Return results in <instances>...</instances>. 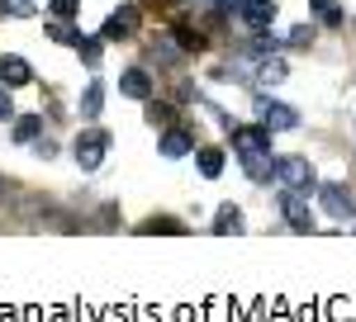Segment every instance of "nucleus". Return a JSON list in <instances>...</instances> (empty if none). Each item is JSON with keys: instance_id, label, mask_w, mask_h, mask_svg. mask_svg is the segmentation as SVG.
<instances>
[{"instance_id": "9", "label": "nucleus", "mask_w": 356, "mask_h": 322, "mask_svg": "<svg viewBox=\"0 0 356 322\" xmlns=\"http://www.w3.org/2000/svg\"><path fill=\"white\" fill-rule=\"evenodd\" d=\"M247 171V180H257V185H271L275 180V152H252V157H238Z\"/></svg>"}, {"instance_id": "24", "label": "nucleus", "mask_w": 356, "mask_h": 322, "mask_svg": "<svg viewBox=\"0 0 356 322\" xmlns=\"http://www.w3.org/2000/svg\"><path fill=\"white\" fill-rule=\"evenodd\" d=\"M143 232H162V237H176V232H186V228H181L176 218H147V223H143Z\"/></svg>"}, {"instance_id": "17", "label": "nucleus", "mask_w": 356, "mask_h": 322, "mask_svg": "<svg viewBox=\"0 0 356 322\" xmlns=\"http://www.w3.org/2000/svg\"><path fill=\"white\" fill-rule=\"evenodd\" d=\"M257 80H261V85H280V80H285V57H261V62H257Z\"/></svg>"}, {"instance_id": "19", "label": "nucleus", "mask_w": 356, "mask_h": 322, "mask_svg": "<svg viewBox=\"0 0 356 322\" xmlns=\"http://www.w3.org/2000/svg\"><path fill=\"white\" fill-rule=\"evenodd\" d=\"M309 5H314V15H318L328 28H342V24H347V15H342V5H337V0H309Z\"/></svg>"}, {"instance_id": "11", "label": "nucleus", "mask_w": 356, "mask_h": 322, "mask_svg": "<svg viewBox=\"0 0 356 322\" xmlns=\"http://www.w3.org/2000/svg\"><path fill=\"white\" fill-rule=\"evenodd\" d=\"M147 57H152L157 67H181L186 48H181V38H152V43H147Z\"/></svg>"}, {"instance_id": "7", "label": "nucleus", "mask_w": 356, "mask_h": 322, "mask_svg": "<svg viewBox=\"0 0 356 322\" xmlns=\"http://www.w3.org/2000/svg\"><path fill=\"white\" fill-rule=\"evenodd\" d=\"M110 43H124V38H134L138 33V5H119L110 19H105V28H100Z\"/></svg>"}, {"instance_id": "12", "label": "nucleus", "mask_w": 356, "mask_h": 322, "mask_svg": "<svg viewBox=\"0 0 356 322\" xmlns=\"http://www.w3.org/2000/svg\"><path fill=\"white\" fill-rule=\"evenodd\" d=\"M119 90H124L129 100H152V76H147L143 67H129V71L119 76Z\"/></svg>"}, {"instance_id": "27", "label": "nucleus", "mask_w": 356, "mask_h": 322, "mask_svg": "<svg viewBox=\"0 0 356 322\" xmlns=\"http://www.w3.org/2000/svg\"><path fill=\"white\" fill-rule=\"evenodd\" d=\"M247 5H252V0H219V15H223V19H243Z\"/></svg>"}, {"instance_id": "26", "label": "nucleus", "mask_w": 356, "mask_h": 322, "mask_svg": "<svg viewBox=\"0 0 356 322\" xmlns=\"http://www.w3.org/2000/svg\"><path fill=\"white\" fill-rule=\"evenodd\" d=\"M0 15H10V19H29V15H33V0H0Z\"/></svg>"}, {"instance_id": "14", "label": "nucleus", "mask_w": 356, "mask_h": 322, "mask_svg": "<svg viewBox=\"0 0 356 322\" xmlns=\"http://www.w3.org/2000/svg\"><path fill=\"white\" fill-rule=\"evenodd\" d=\"M247 223H243V209L238 204H219V214H214V232L219 237H233V232H243Z\"/></svg>"}, {"instance_id": "31", "label": "nucleus", "mask_w": 356, "mask_h": 322, "mask_svg": "<svg viewBox=\"0 0 356 322\" xmlns=\"http://www.w3.org/2000/svg\"><path fill=\"white\" fill-rule=\"evenodd\" d=\"M10 194H15V185H10V180L0 176V199H10Z\"/></svg>"}, {"instance_id": "20", "label": "nucleus", "mask_w": 356, "mask_h": 322, "mask_svg": "<svg viewBox=\"0 0 356 322\" xmlns=\"http://www.w3.org/2000/svg\"><path fill=\"white\" fill-rule=\"evenodd\" d=\"M105 43H110L105 33H100V38H76V53H81L86 67H100V57H105Z\"/></svg>"}, {"instance_id": "29", "label": "nucleus", "mask_w": 356, "mask_h": 322, "mask_svg": "<svg viewBox=\"0 0 356 322\" xmlns=\"http://www.w3.org/2000/svg\"><path fill=\"white\" fill-rule=\"evenodd\" d=\"M0 119H15V90L0 85Z\"/></svg>"}, {"instance_id": "8", "label": "nucleus", "mask_w": 356, "mask_h": 322, "mask_svg": "<svg viewBox=\"0 0 356 322\" xmlns=\"http://www.w3.org/2000/svg\"><path fill=\"white\" fill-rule=\"evenodd\" d=\"M0 85H10V90L33 85V67H29L19 53H5V57H0Z\"/></svg>"}, {"instance_id": "6", "label": "nucleus", "mask_w": 356, "mask_h": 322, "mask_svg": "<svg viewBox=\"0 0 356 322\" xmlns=\"http://www.w3.org/2000/svg\"><path fill=\"white\" fill-rule=\"evenodd\" d=\"M257 114H261V124H266L271 133H295V128H300V114L290 105H280V100H261Z\"/></svg>"}, {"instance_id": "18", "label": "nucleus", "mask_w": 356, "mask_h": 322, "mask_svg": "<svg viewBox=\"0 0 356 322\" xmlns=\"http://www.w3.org/2000/svg\"><path fill=\"white\" fill-rule=\"evenodd\" d=\"M195 166H200V176L214 180V176H223V152L219 147H200V152H195Z\"/></svg>"}, {"instance_id": "30", "label": "nucleus", "mask_w": 356, "mask_h": 322, "mask_svg": "<svg viewBox=\"0 0 356 322\" xmlns=\"http://www.w3.org/2000/svg\"><path fill=\"white\" fill-rule=\"evenodd\" d=\"M33 152H38V157H53L57 142H53V137H38V142H33Z\"/></svg>"}, {"instance_id": "25", "label": "nucleus", "mask_w": 356, "mask_h": 322, "mask_svg": "<svg viewBox=\"0 0 356 322\" xmlns=\"http://www.w3.org/2000/svg\"><path fill=\"white\" fill-rule=\"evenodd\" d=\"M314 38H318V33H314V24H295L285 43H290V48H314Z\"/></svg>"}, {"instance_id": "23", "label": "nucleus", "mask_w": 356, "mask_h": 322, "mask_svg": "<svg viewBox=\"0 0 356 322\" xmlns=\"http://www.w3.org/2000/svg\"><path fill=\"white\" fill-rule=\"evenodd\" d=\"M48 38H53V43H67V48H76V38H81V33L67 24V19H53V24H48Z\"/></svg>"}, {"instance_id": "28", "label": "nucleus", "mask_w": 356, "mask_h": 322, "mask_svg": "<svg viewBox=\"0 0 356 322\" xmlns=\"http://www.w3.org/2000/svg\"><path fill=\"white\" fill-rule=\"evenodd\" d=\"M48 10H53L57 19H72V15H76V10H81V0H53V5H48Z\"/></svg>"}, {"instance_id": "13", "label": "nucleus", "mask_w": 356, "mask_h": 322, "mask_svg": "<svg viewBox=\"0 0 356 322\" xmlns=\"http://www.w3.org/2000/svg\"><path fill=\"white\" fill-rule=\"evenodd\" d=\"M10 137L33 147V142L43 137V114H15V128H10Z\"/></svg>"}, {"instance_id": "1", "label": "nucleus", "mask_w": 356, "mask_h": 322, "mask_svg": "<svg viewBox=\"0 0 356 322\" xmlns=\"http://www.w3.org/2000/svg\"><path fill=\"white\" fill-rule=\"evenodd\" d=\"M280 218L295 228V232H314L318 228V214H314V204H309V189H280Z\"/></svg>"}, {"instance_id": "16", "label": "nucleus", "mask_w": 356, "mask_h": 322, "mask_svg": "<svg viewBox=\"0 0 356 322\" xmlns=\"http://www.w3.org/2000/svg\"><path fill=\"white\" fill-rule=\"evenodd\" d=\"M100 109H105V80H86V90H81V119H100Z\"/></svg>"}, {"instance_id": "15", "label": "nucleus", "mask_w": 356, "mask_h": 322, "mask_svg": "<svg viewBox=\"0 0 356 322\" xmlns=\"http://www.w3.org/2000/svg\"><path fill=\"white\" fill-rule=\"evenodd\" d=\"M275 15H280V5H275V0H252L243 19H247L252 28H271V24H275Z\"/></svg>"}, {"instance_id": "10", "label": "nucleus", "mask_w": 356, "mask_h": 322, "mask_svg": "<svg viewBox=\"0 0 356 322\" xmlns=\"http://www.w3.org/2000/svg\"><path fill=\"white\" fill-rule=\"evenodd\" d=\"M195 152V137L186 133V128H162V157L166 161H181Z\"/></svg>"}, {"instance_id": "5", "label": "nucleus", "mask_w": 356, "mask_h": 322, "mask_svg": "<svg viewBox=\"0 0 356 322\" xmlns=\"http://www.w3.org/2000/svg\"><path fill=\"white\" fill-rule=\"evenodd\" d=\"M228 137H233V152H238V157L271 152V128H266V124H233V128H228Z\"/></svg>"}, {"instance_id": "21", "label": "nucleus", "mask_w": 356, "mask_h": 322, "mask_svg": "<svg viewBox=\"0 0 356 322\" xmlns=\"http://www.w3.org/2000/svg\"><path fill=\"white\" fill-rule=\"evenodd\" d=\"M275 48H280V38H275V33H266V28H257V33L247 38V53H252V57H271Z\"/></svg>"}, {"instance_id": "22", "label": "nucleus", "mask_w": 356, "mask_h": 322, "mask_svg": "<svg viewBox=\"0 0 356 322\" xmlns=\"http://www.w3.org/2000/svg\"><path fill=\"white\" fill-rule=\"evenodd\" d=\"M143 105H147V114H143V119H147L152 128H171V119H176V114H171V105H162V100H143Z\"/></svg>"}, {"instance_id": "3", "label": "nucleus", "mask_w": 356, "mask_h": 322, "mask_svg": "<svg viewBox=\"0 0 356 322\" xmlns=\"http://www.w3.org/2000/svg\"><path fill=\"white\" fill-rule=\"evenodd\" d=\"M275 180L290 189H318V171L309 157H275Z\"/></svg>"}, {"instance_id": "2", "label": "nucleus", "mask_w": 356, "mask_h": 322, "mask_svg": "<svg viewBox=\"0 0 356 322\" xmlns=\"http://www.w3.org/2000/svg\"><path fill=\"white\" fill-rule=\"evenodd\" d=\"M72 157L81 171H100V161L110 157V133H100V128H81L76 142H72Z\"/></svg>"}, {"instance_id": "4", "label": "nucleus", "mask_w": 356, "mask_h": 322, "mask_svg": "<svg viewBox=\"0 0 356 322\" xmlns=\"http://www.w3.org/2000/svg\"><path fill=\"white\" fill-rule=\"evenodd\" d=\"M318 204H323V214H332L337 223H356V194L347 185H337V180L318 185Z\"/></svg>"}]
</instances>
